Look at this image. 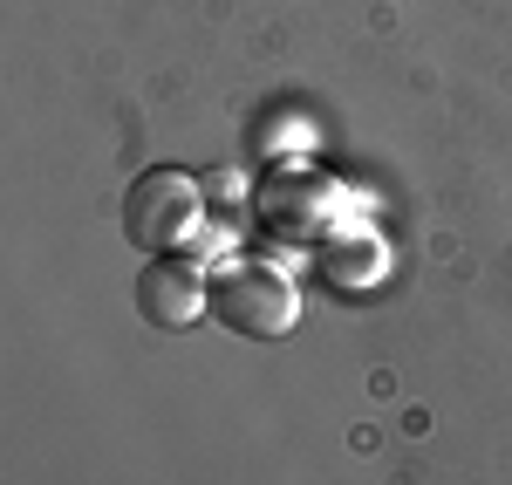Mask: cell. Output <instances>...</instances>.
<instances>
[{
    "label": "cell",
    "mask_w": 512,
    "mask_h": 485,
    "mask_svg": "<svg viewBox=\"0 0 512 485\" xmlns=\"http://www.w3.org/2000/svg\"><path fill=\"white\" fill-rule=\"evenodd\" d=\"M212 315L233 328V335H246V342H280V335H294V322H301V294H294V281L280 267L246 260V267H226L212 281Z\"/></svg>",
    "instance_id": "1"
},
{
    "label": "cell",
    "mask_w": 512,
    "mask_h": 485,
    "mask_svg": "<svg viewBox=\"0 0 512 485\" xmlns=\"http://www.w3.org/2000/svg\"><path fill=\"white\" fill-rule=\"evenodd\" d=\"M198 233V185L185 171H144L130 192H123V240L144 246V253H171Z\"/></svg>",
    "instance_id": "2"
},
{
    "label": "cell",
    "mask_w": 512,
    "mask_h": 485,
    "mask_svg": "<svg viewBox=\"0 0 512 485\" xmlns=\"http://www.w3.org/2000/svg\"><path fill=\"white\" fill-rule=\"evenodd\" d=\"M137 315L151 328H192L198 315H212V281L198 274L185 253H151L137 274Z\"/></svg>",
    "instance_id": "3"
}]
</instances>
